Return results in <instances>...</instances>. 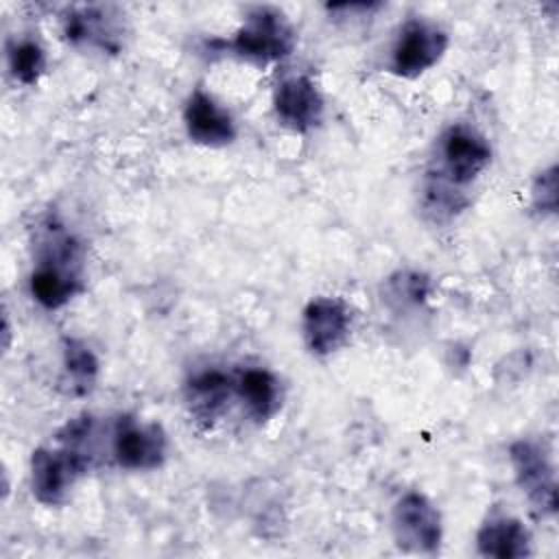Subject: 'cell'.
Returning a JSON list of instances; mask_svg holds the SVG:
<instances>
[{"label":"cell","mask_w":559,"mask_h":559,"mask_svg":"<svg viewBox=\"0 0 559 559\" xmlns=\"http://www.w3.org/2000/svg\"><path fill=\"white\" fill-rule=\"evenodd\" d=\"M83 286V247L63 229V225L48 221L39 240L37 262L28 277L33 299L46 308L57 310L66 306Z\"/></svg>","instance_id":"6da1fadb"},{"label":"cell","mask_w":559,"mask_h":559,"mask_svg":"<svg viewBox=\"0 0 559 559\" xmlns=\"http://www.w3.org/2000/svg\"><path fill=\"white\" fill-rule=\"evenodd\" d=\"M491 162L487 138L469 124H450L437 142V170L428 173V181L463 192Z\"/></svg>","instance_id":"7a4b0ae2"},{"label":"cell","mask_w":559,"mask_h":559,"mask_svg":"<svg viewBox=\"0 0 559 559\" xmlns=\"http://www.w3.org/2000/svg\"><path fill=\"white\" fill-rule=\"evenodd\" d=\"M236 57L269 63L284 59L295 48V28L288 17L269 4L251 7L245 15L242 26L234 33L229 41H223Z\"/></svg>","instance_id":"3957f363"},{"label":"cell","mask_w":559,"mask_h":559,"mask_svg":"<svg viewBox=\"0 0 559 559\" xmlns=\"http://www.w3.org/2000/svg\"><path fill=\"white\" fill-rule=\"evenodd\" d=\"M448 46L450 37L439 24L424 17H413L402 24L393 41L389 55V72L404 79H415L437 66Z\"/></svg>","instance_id":"277c9868"},{"label":"cell","mask_w":559,"mask_h":559,"mask_svg":"<svg viewBox=\"0 0 559 559\" xmlns=\"http://www.w3.org/2000/svg\"><path fill=\"white\" fill-rule=\"evenodd\" d=\"M111 459L122 469H157L166 461L168 439L157 421L120 415L109 428Z\"/></svg>","instance_id":"5b68a950"},{"label":"cell","mask_w":559,"mask_h":559,"mask_svg":"<svg viewBox=\"0 0 559 559\" xmlns=\"http://www.w3.org/2000/svg\"><path fill=\"white\" fill-rule=\"evenodd\" d=\"M92 465L76 450L57 441L55 448H37L31 456L33 496L48 507L63 504L74 483Z\"/></svg>","instance_id":"8992f818"},{"label":"cell","mask_w":559,"mask_h":559,"mask_svg":"<svg viewBox=\"0 0 559 559\" xmlns=\"http://www.w3.org/2000/svg\"><path fill=\"white\" fill-rule=\"evenodd\" d=\"M509 459L515 480L533 509L542 515H552L557 511V480L548 452L533 439H518L509 448Z\"/></svg>","instance_id":"52a82bcc"},{"label":"cell","mask_w":559,"mask_h":559,"mask_svg":"<svg viewBox=\"0 0 559 559\" xmlns=\"http://www.w3.org/2000/svg\"><path fill=\"white\" fill-rule=\"evenodd\" d=\"M393 537L402 550L437 552L441 546V515L419 491L404 493L393 507Z\"/></svg>","instance_id":"ba28073f"},{"label":"cell","mask_w":559,"mask_h":559,"mask_svg":"<svg viewBox=\"0 0 559 559\" xmlns=\"http://www.w3.org/2000/svg\"><path fill=\"white\" fill-rule=\"evenodd\" d=\"M124 15L114 4H83L63 15V35L74 46L116 55L124 44Z\"/></svg>","instance_id":"9c48e42d"},{"label":"cell","mask_w":559,"mask_h":559,"mask_svg":"<svg viewBox=\"0 0 559 559\" xmlns=\"http://www.w3.org/2000/svg\"><path fill=\"white\" fill-rule=\"evenodd\" d=\"M349 325V310L336 297H314L304 308V341L314 356H330L336 352L347 341Z\"/></svg>","instance_id":"30bf717a"},{"label":"cell","mask_w":559,"mask_h":559,"mask_svg":"<svg viewBox=\"0 0 559 559\" xmlns=\"http://www.w3.org/2000/svg\"><path fill=\"white\" fill-rule=\"evenodd\" d=\"M273 109L284 127L306 133L323 118V96L308 74H295L277 85Z\"/></svg>","instance_id":"8fae6325"},{"label":"cell","mask_w":559,"mask_h":559,"mask_svg":"<svg viewBox=\"0 0 559 559\" xmlns=\"http://www.w3.org/2000/svg\"><path fill=\"white\" fill-rule=\"evenodd\" d=\"M188 138L203 146H227L236 140V122L207 92L194 90L183 107Z\"/></svg>","instance_id":"7c38bea8"},{"label":"cell","mask_w":559,"mask_h":559,"mask_svg":"<svg viewBox=\"0 0 559 559\" xmlns=\"http://www.w3.org/2000/svg\"><path fill=\"white\" fill-rule=\"evenodd\" d=\"M234 395V373H227L216 367L192 373L183 389L190 417L203 426H212L214 419H218L225 413Z\"/></svg>","instance_id":"4fadbf2b"},{"label":"cell","mask_w":559,"mask_h":559,"mask_svg":"<svg viewBox=\"0 0 559 559\" xmlns=\"http://www.w3.org/2000/svg\"><path fill=\"white\" fill-rule=\"evenodd\" d=\"M236 397L255 421H269L282 406L280 380L264 367H242L234 373Z\"/></svg>","instance_id":"5bb4252c"},{"label":"cell","mask_w":559,"mask_h":559,"mask_svg":"<svg viewBox=\"0 0 559 559\" xmlns=\"http://www.w3.org/2000/svg\"><path fill=\"white\" fill-rule=\"evenodd\" d=\"M476 548L483 557L496 559H522L531 550V533L511 515H489L476 533Z\"/></svg>","instance_id":"9a60e30c"},{"label":"cell","mask_w":559,"mask_h":559,"mask_svg":"<svg viewBox=\"0 0 559 559\" xmlns=\"http://www.w3.org/2000/svg\"><path fill=\"white\" fill-rule=\"evenodd\" d=\"M98 378V358L79 338H63V373L61 386L70 395H85L94 389Z\"/></svg>","instance_id":"2e32d148"},{"label":"cell","mask_w":559,"mask_h":559,"mask_svg":"<svg viewBox=\"0 0 559 559\" xmlns=\"http://www.w3.org/2000/svg\"><path fill=\"white\" fill-rule=\"evenodd\" d=\"M7 63L11 76L22 85H35L46 70V52L37 39L20 37L7 44Z\"/></svg>","instance_id":"e0dca14e"},{"label":"cell","mask_w":559,"mask_h":559,"mask_svg":"<svg viewBox=\"0 0 559 559\" xmlns=\"http://www.w3.org/2000/svg\"><path fill=\"white\" fill-rule=\"evenodd\" d=\"M430 293V282L426 275L415 271H404L393 277H389L384 297L389 304H395L400 308L421 306Z\"/></svg>","instance_id":"ac0fdd59"},{"label":"cell","mask_w":559,"mask_h":559,"mask_svg":"<svg viewBox=\"0 0 559 559\" xmlns=\"http://www.w3.org/2000/svg\"><path fill=\"white\" fill-rule=\"evenodd\" d=\"M533 207L539 214H555L557 212V166H548L542 170L531 188Z\"/></svg>","instance_id":"d6986e66"}]
</instances>
